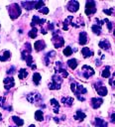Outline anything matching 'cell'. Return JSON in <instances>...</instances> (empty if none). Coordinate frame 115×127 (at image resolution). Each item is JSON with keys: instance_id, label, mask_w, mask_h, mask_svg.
Returning <instances> with one entry per match:
<instances>
[{"instance_id": "cell-1", "label": "cell", "mask_w": 115, "mask_h": 127, "mask_svg": "<svg viewBox=\"0 0 115 127\" xmlns=\"http://www.w3.org/2000/svg\"><path fill=\"white\" fill-rule=\"evenodd\" d=\"M9 15H10V18L12 20L18 18L21 15V8H20V6L17 3H14L10 7V9H9Z\"/></svg>"}, {"instance_id": "cell-2", "label": "cell", "mask_w": 115, "mask_h": 127, "mask_svg": "<svg viewBox=\"0 0 115 127\" xmlns=\"http://www.w3.org/2000/svg\"><path fill=\"white\" fill-rule=\"evenodd\" d=\"M96 12V7H95V2L92 1V0H88L86 1V4H85V14L87 16L89 15H92Z\"/></svg>"}, {"instance_id": "cell-3", "label": "cell", "mask_w": 115, "mask_h": 127, "mask_svg": "<svg viewBox=\"0 0 115 127\" xmlns=\"http://www.w3.org/2000/svg\"><path fill=\"white\" fill-rule=\"evenodd\" d=\"M52 42H53V44H54V46H55L56 49H58V48H60V47H62V46L64 45V40H63V38L60 37V36H58V35L54 36V37L52 38Z\"/></svg>"}, {"instance_id": "cell-4", "label": "cell", "mask_w": 115, "mask_h": 127, "mask_svg": "<svg viewBox=\"0 0 115 127\" xmlns=\"http://www.w3.org/2000/svg\"><path fill=\"white\" fill-rule=\"evenodd\" d=\"M82 71H83L82 74H83V76H84L85 78H89L91 75L94 74L93 68L90 67V66L87 65V64H83V65H82Z\"/></svg>"}, {"instance_id": "cell-5", "label": "cell", "mask_w": 115, "mask_h": 127, "mask_svg": "<svg viewBox=\"0 0 115 127\" xmlns=\"http://www.w3.org/2000/svg\"><path fill=\"white\" fill-rule=\"evenodd\" d=\"M66 8H67V10L70 11V12H76V11L78 10V8H79V3H78L77 1H75V0L69 1V2L67 3V5H66Z\"/></svg>"}, {"instance_id": "cell-6", "label": "cell", "mask_w": 115, "mask_h": 127, "mask_svg": "<svg viewBox=\"0 0 115 127\" xmlns=\"http://www.w3.org/2000/svg\"><path fill=\"white\" fill-rule=\"evenodd\" d=\"M3 83H4V87H5L6 89H10V88H12V87L15 85L14 78H13L12 76L6 77V78L3 80Z\"/></svg>"}, {"instance_id": "cell-7", "label": "cell", "mask_w": 115, "mask_h": 127, "mask_svg": "<svg viewBox=\"0 0 115 127\" xmlns=\"http://www.w3.org/2000/svg\"><path fill=\"white\" fill-rule=\"evenodd\" d=\"M103 103V99L99 97H93L91 98V106L93 109H97L100 107V105Z\"/></svg>"}, {"instance_id": "cell-8", "label": "cell", "mask_w": 115, "mask_h": 127, "mask_svg": "<svg viewBox=\"0 0 115 127\" xmlns=\"http://www.w3.org/2000/svg\"><path fill=\"white\" fill-rule=\"evenodd\" d=\"M45 48H46V43H45L43 40H38V41H36L35 44H34V49H35L37 52L43 51Z\"/></svg>"}, {"instance_id": "cell-9", "label": "cell", "mask_w": 115, "mask_h": 127, "mask_svg": "<svg viewBox=\"0 0 115 127\" xmlns=\"http://www.w3.org/2000/svg\"><path fill=\"white\" fill-rule=\"evenodd\" d=\"M46 22L45 19H40L37 15H34L33 19H32V23H31V26L34 28L36 25H40V26H43V24Z\"/></svg>"}, {"instance_id": "cell-10", "label": "cell", "mask_w": 115, "mask_h": 127, "mask_svg": "<svg viewBox=\"0 0 115 127\" xmlns=\"http://www.w3.org/2000/svg\"><path fill=\"white\" fill-rule=\"evenodd\" d=\"M98 46H99V48H101L102 50H106V51H108V50L111 48L109 41H108V40H105V39H103V40L99 41Z\"/></svg>"}, {"instance_id": "cell-11", "label": "cell", "mask_w": 115, "mask_h": 127, "mask_svg": "<svg viewBox=\"0 0 115 127\" xmlns=\"http://www.w3.org/2000/svg\"><path fill=\"white\" fill-rule=\"evenodd\" d=\"M35 4L36 1H26V2H22V6L27 9V10H32L35 8Z\"/></svg>"}, {"instance_id": "cell-12", "label": "cell", "mask_w": 115, "mask_h": 127, "mask_svg": "<svg viewBox=\"0 0 115 127\" xmlns=\"http://www.w3.org/2000/svg\"><path fill=\"white\" fill-rule=\"evenodd\" d=\"M81 54H82V56H83L84 59H87V58L93 56V52L90 51L89 48H87V47H84V48L81 49Z\"/></svg>"}, {"instance_id": "cell-13", "label": "cell", "mask_w": 115, "mask_h": 127, "mask_svg": "<svg viewBox=\"0 0 115 127\" xmlns=\"http://www.w3.org/2000/svg\"><path fill=\"white\" fill-rule=\"evenodd\" d=\"M11 58V52L10 51H4L2 54H0V61L1 62H6Z\"/></svg>"}, {"instance_id": "cell-14", "label": "cell", "mask_w": 115, "mask_h": 127, "mask_svg": "<svg viewBox=\"0 0 115 127\" xmlns=\"http://www.w3.org/2000/svg\"><path fill=\"white\" fill-rule=\"evenodd\" d=\"M107 122L105 120H103L102 118H95V126L96 127H107Z\"/></svg>"}, {"instance_id": "cell-15", "label": "cell", "mask_w": 115, "mask_h": 127, "mask_svg": "<svg viewBox=\"0 0 115 127\" xmlns=\"http://www.w3.org/2000/svg\"><path fill=\"white\" fill-rule=\"evenodd\" d=\"M96 91H97L98 95H100V96H105V95H107V93H108L107 88H106L105 86H103V85H101V86H99V87H96Z\"/></svg>"}, {"instance_id": "cell-16", "label": "cell", "mask_w": 115, "mask_h": 127, "mask_svg": "<svg viewBox=\"0 0 115 127\" xmlns=\"http://www.w3.org/2000/svg\"><path fill=\"white\" fill-rule=\"evenodd\" d=\"M87 43V34L86 32H80L79 34V44L85 45Z\"/></svg>"}, {"instance_id": "cell-17", "label": "cell", "mask_w": 115, "mask_h": 127, "mask_svg": "<svg viewBox=\"0 0 115 127\" xmlns=\"http://www.w3.org/2000/svg\"><path fill=\"white\" fill-rule=\"evenodd\" d=\"M66 64L69 66V68L70 69H75L76 68V66H77V61L75 60V59H70V60H68L67 62H66Z\"/></svg>"}, {"instance_id": "cell-18", "label": "cell", "mask_w": 115, "mask_h": 127, "mask_svg": "<svg viewBox=\"0 0 115 127\" xmlns=\"http://www.w3.org/2000/svg\"><path fill=\"white\" fill-rule=\"evenodd\" d=\"M61 102L64 104V105H66V106H71L72 105V103H73V98L72 97H67V96H63L62 98H61Z\"/></svg>"}, {"instance_id": "cell-19", "label": "cell", "mask_w": 115, "mask_h": 127, "mask_svg": "<svg viewBox=\"0 0 115 127\" xmlns=\"http://www.w3.org/2000/svg\"><path fill=\"white\" fill-rule=\"evenodd\" d=\"M85 117H86V115H85V113H84L83 111H81V110H77V111H76V114L74 115L73 118H74L75 120H81V121H82Z\"/></svg>"}, {"instance_id": "cell-20", "label": "cell", "mask_w": 115, "mask_h": 127, "mask_svg": "<svg viewBox=\"0 0 115 127\" xmlns=\"http://www.w3.org/2000/svg\"><path fill=\"white\" fill-rule=\"evenodd\" d=\"M111 75V72H110V66H105V68L101 71V76L103 77V78H107V77H109Z\"/></svg>"}, {"instance_id": "cell-21", "label": "cell", "mask_w": 115, "mask_h": 127, "mask_svg": "<svg viewBox=\"0 0 115 127\" xmlns=\"http://www.w3.org/2000/svg\"><path fill=\"white\" fill-rule=\"evenodd\" d=\"M73 19V16H68L64 21H63V27H62V30H64V31H67L68 30V24H69V22L71 23V20Z\"/></svg>"}, {"instance_id": "cell-22", "label": "cell", "mask_w": 115, "mask_h": 127, "mask_svg": "<svg viewBox=\"0 0 115 127\" xmlns=\"http://www.w3.org/2000/svg\"><path fill=\"white\" fill-rule=\"evenodd\" d=\"M42 79V76H41V74L39 73V72H35L34 74H33V82L36 84V85H38L39 83H40V80Z\"/></svg>"}, {"instance_id": "cell-23", "label": "cell", "mask_w": 115, "mask_h": 127, "mask_svg": "<svg viewBox=\"0 0 115 127\" xmlns=\"http://www.w3.org/2000/svg\"><path fill=\"white\" fill-rule=\"evenodd\" d=\"M35 118L37 121H43L44 120V114L42 110H37L35 112Z\"/></svg>"}, {"instance_id": "cell-24", "label": "cell", "mask_w": 115, "mask_h": 127, "mask_svg": "<svg viewBox=\"0 0 115 127\" xmlns=\"http://www.w3.org/2000/svg\"><path fill=\"white\" fill-rule=\"evenodd\" d=\"M12 120H13V122L16 124V126H22V125L24 124L23 119H21V118L18 117V116H13V117H12Z\"/></svg>"}, {"instance_id": "cell-25", "label": "cell", "mask_w": 115, "mask_h": 127, "mask_svg": "<svg viewBox=\"0 0 115 127\" xmlns=\"http://www.w3.org/2000/svg\"><path fill=\"white\" fill-rule=\"evenodd\" d=\"M91 30H92V32H93L94 34H96V35H100V34H101V26H99V25H97V24L93 25V26L91 27Z\"/></svg>"}, {"instance_id": "cell-26", "label": "cell", "mask_w": 115, "mask_h": 127, "mask_svg": "<svg viewBox=\"0 0 115 127\" xmlns=\"http://www.w3.org/2000/svg\"><path fill=\"white\" fill-rule=\"evenodd\" d=\"M27 75H28V71H27L25 68H21V69L19 70L18 77H19L20 79H24L25 77H27Z\"/></svg>"}, {"instance_id": "cell-27", "label": "cell", "mask_w": 115, "mask_h": 127, "mask_svg": "<svg viewBox=\"0 0 115 127\" xmlns=\"http://www.w3.org/2000/svg\"><path fill=\"white\" fill-rule=\"evenodd\" d=\"M52 79H53L52 81L57 82V83H58V84H60V83H61V81H62V77H61L60 75H58V73H57V74H55V75H53Z\"/></svg>"}, {"instance_id": "cell-28", "label": "cell", "mask_w": 115, "mask_h": 127, "mask_svg": "<svg viewBox=\"0 0 115 127\" xmlns=\"http://www.w3.org/2000/svg\"><path fill=\"white\" fill-rule=\"evenodd\" d=\"M49 88H50L51 90H54V89H59V88H60V84L52 81V82L49 83Z\"/></svg>"}, {"instance_id": "cell-29", "label": "cell", "mask_w": 115, "mask_h": 127, "mask_svg": "<svg viewBox=\"0 0 115 127\" xmlns=\"http://www.w3.org/2000/svg\"><path fill=\"white\" fill-rule=\"evenodd\" d=\"M38 32V30H37V28L36 27H34V28H32V30L29 32V37L31 38V39H35L36 37H37V33Z\"/></svg>"}, {"instance_id": "cell-30", "label": "cell", "mask_w": 115, "mask_h": 127, "mask_svg": "<svg viewBox=\"0 0 115 127\" xmlns=\"http://www.w3.org/2000/svg\"><path fill=\"white\" fill-rule=\"evenodd\" d=\"M62 53H63V55H64L65 57H69V56H71V54H72V49H71L70 47H65V48L63 49Z\"/></svg>"}, {"instance_id": "cell-31", "label": "cell", "mask_w": 115, "mask_h": 127, "mask_svg": "<svg viewBox=\"0 0 115 127\" xmlns=\"http://www.w3.org/2000/svg\"><path fill=\"white\" fill-rule=\"evenodd\" d=\"M25 61H26V64H27L28 66H32V64H33V57L31 55H28L27 58L25 59Z\"/></svg>"}, {"instance_id": "cell-32", "label": "cell", "mask_w": 115, "mask_h": 127, "mask_svg": "<svg viewBox=\"0 0 115 127\" xmlns=\"http://www.w3.org/2000/svg\"><path fill=\"white\" fill-rule=\"evenodd\" d=\"M44 6V1L40 0V1H37L36 4H35V9L37 10H41V8Z\"/></svg>"}, {"instance_id": "cell-33", "label": "cell", "mask_w": 115, "mask_h": 127, "mask_svg": "<svg viewBox=\"0 0 115 127\" xmlns=\"http://www.w3.org/2000/svg\"><path fill=\"white\" fill-rule=\"evenodd\" d=\"M109 84H110L112 87H114V88H115V71L113 72L112 76H111V77H110V79H109Z\"/></svg>"}, {"instance_id": "cell-34", "label": "cell", "mask_w": 115, "mask_h": 127, "mask_svg": "<svg viewBox=\"0 0 115 127\" xmlns=\"http://www.w3.org/2000/svg\"><path fill=\"white\" fill-rule=\"evenodd\" d=\"M50 102H51V104L54 106V108H58V107H59V103L58 102V100H57V99H55V98H52Z\"/></svg>"}, {"instance_id": "cell-35", "label": "cell", "mask_w": 115, "mask_h": 127, "mask_svg": "<svg viewBox=\"0 0 115 127\" xmlns=\"http://www.w3.org/2000/svg\"><path fill=\"white\" fill-rule=\"evenodd\" d=\"M112 11H113V8H110V9H103V12H104L105 14H107L108 16H111Z\"/></svg>"}, {"instance_id": "cell-36", "label": "cell", "mask_w": 115, "mask_h": 127, "mask_svg": "<svg viewBox=\"0 0 115 127\" xmlns=\"http://www.w3.org/2000/svg\"><path fill=\"white\" fill-rule=\"evenodd\" d=\"M104 22H105V23H107V28H108V30H109V31H111V30H112V23H111V22H109V21H108V19H104Z\"/></svg>"}, {"instance_id": "cell-37", "label": "cell", "mask_w": 115, "mask_h": 127, "mask_svg": "<svg viewBox=\"0 0 115 127\" xmlns=\"http://www.w3.org/2000/svg\"><path fill=\"white\" fill-rule=\"evenodd\" d=\"M70 89H71V91L73 93L75 92V90H76V83L75 82H71L70 83Z\"/></svg>"}, {"instance_id": "cell-38", "label": "cell", "mask_w": 115, "mask_h": 127, "mask_svg": "<svg viewBox=\"0 0 115 127\" xmlns=\"http://www.w3.org/2000/svg\"><path fill=\"white\" fill-rule=\"evenodd\" d=\"M39 12H41V13H43V14H48V13H49V8L43 7L41 10H39Z\"/></svg>"}, {"instance_id": "cell-39", "label": "cell", "mask_w": 115, "mask_h": 127, "mask_svg": "<svg viewBox=\"0 0 115 127\" xmlns=\"http://www.w3.org/2000/svg\"><path fill=\"white\" fill-rule=\"evenodd\" d=\"M15 70H16V68H15L14 66H11V67L7 70V73H8V74H10V73L12 74V73H14V72H15Z\"/></svg>"}, {"instance_id": "cell-40", "label": "cell", "mask_w": 115, "mask_h": 127, "mask_svg": "<svg viewBox=\"0 0 115 127\" xmlns=\"http://www.w3.org/2000/svg\"><path fill=\"white\" fill-rule=\"evenodd\" d=\"M46 56H48L49 58H50V57H52V58H54V57L56 56V52H54V51H53V52H49V53H48V54H47Z\"/></svg>"}, {"instance_id": "cell-41", "label": "cell", "mask_w": 115, "mask_h": 127, "mask_svg": "<svg viewBox=\"0 0 115 127\" xmlns=\"http://www.w3.org/2000/svg\"><path fill=\"white\" fill-rule=\"evenodd\" d=\"M45 63H46L47 65L50 64V58H49L48 56H45Z\"/></svg>"}, {"instance_id": "cell-42", "label": "cell", "mask_w": 115, "mask_h": 127, "mask_svg": "<svg viewBox=\"0 0 115 127\" xmlns=\"http://www.w3.org/2000/svg\"><path fill=\"white\" fill-rule=\"evenodd\" d=\"M4 101H5V97H2V96H0V107L3 105Z\"/></svg>"}, {"instance_id": "cell-43", "label": "cell", "mask_w": 115, "mask_h": 127, "mask_svg": "<svg viewBox=\"0 0 115 127\" xmlns=\"http://www.w3.org/2000/svg\"><path fill=\"white\" fill-rule=\"evenodd\" d=\"M54 27H55L54 24H50V23H49V25H48V29H49V30L53 31V30H54Z\"/></svg>"}, {"instance_id": "cell-44", "label": "cell", "mask_w": 115, "mask_h": 127, "mask_svg": "<svg viewBox=\"0 0 115 127\" xmlns=\"http://www.w3.org/2000/svg\"><path fill=\"white\" fill-rule=\"evenodd\" d=\"M111 122H115V112L111 114Z\"/></svg>"}, {"instance_id": "cell-45", "label": "cell", "mask_w": 115, "mask_h": 127, "mask_svg": "<svg viewBox=\"0 0 115 127\" xmlns=\"http://www.w3.org/2000/svg\"><path fill=\"white\" fill-rule=\"evenodd\" d=\"M95 63H96V64H96V65H97V66H99V65H100V64H101V62H100V61H99V60H96V61H95Z\"/></svg>"}, {"instance_id": "cell-46", "label": "cell", "mask_w": 115, "mask_h": 127, "mask_svg": "<svg viewBox=\"0 0 115 127\" xmlns=\"http://www.w3.org/2000/svg\"><path fill=\"white\" fill-rule=\"evenodd\" d=\"M41 33H42V34H44V35H46V34H47V32H46V30H45L44 28H41Z\"/></svg>"}, {"instance_id": "cell-47", "label": "cell", "mask_w": 115, "mask_h": 127, "mask_svg": "<svg viewBox=\"0 0 115 127\" xmlns=\"http://www.w3.org/2000/svg\"><path fill=\"white\" fill-rule=\"evenodd\" d=\"M36 67H37V66H36V64H32V66H31V68H32V69H36Z\"/></svg>"}, {"instance_id": "cell-48", "label": "cell", "mask_w": 115, "mask_h": 127, "mask_svg": "<svg viewBox=\"0 0 115 127\" xmlns=\"http://www.w3.org/2000/svg\"><path fill=\"white\" fill-rule=\"evenodd\" d=\"M54 119H55V121H56V122H59V120H58V118H57V117H55Z\"/></svg>"}, {"instance_id": "cell-49", "label": "cell", "mask_w": 115, "mask_h": 127, "mask_svg": "<svg viewBox=\"0 0 115 127\" xmlns=\"http://www.w3.org/2000/svg\"><path fill=\"white\" fill-rule=\"evenodd\" d=\"M29 127H36V126H35V125H34V124H32V125H30V126H29Z\"/></svg>"}, {"instance_id": "cell-50", "label": "cell", "mask_w": 115, "mask_h": 127, "mask_svg": "<svg viewBox=\"0 0 115 127\" xmlns=\"http://www.w3.org/2000/svg\"><path fill=\"white\" fill-rule=\"evenodd\" d=\"M1 117H2V113H0V120H1Z\"/></svg>"}, {"instance_id": "cell-51", "label": "cell", "mask_w": 115, "mask_h": 127, "mask_svg": "<svg viewBox=\"0 0 115 127\" xmlns=\"http://www.w3.org/2000/svg\"><path fill=\"white\" fill-rule=\"evenodd\" d=\"M9 127H18V126H9Z\"/></svg>"}, {"instance_id": "cell-52", "label": "cell", "mask_w": 115, "mask_h": 127, "mask_svg": "<svg viewBox=\"0 0 115 127\" xmlns=\"http://www.w3.org/2000/svg\"><path fill=\"white\" fill-rule=\"evenodd\" d=\"M113 34H114V35H115V30H114V31H113Z\"/></svg>"}]
</instances>
